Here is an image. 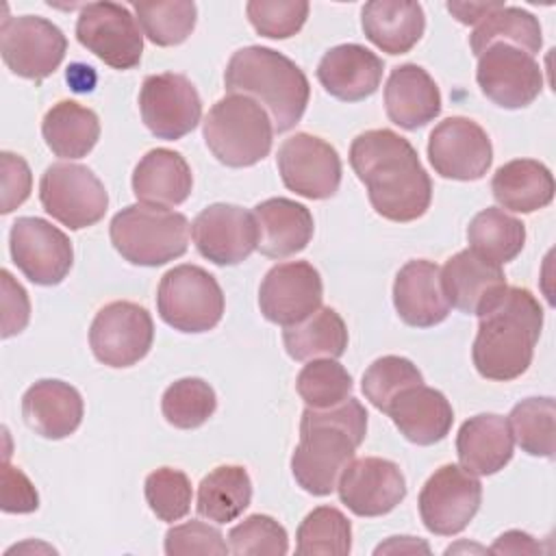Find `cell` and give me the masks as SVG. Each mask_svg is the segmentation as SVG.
<instances>
[{"mask_svg":"<svg viewBox=\"0 0 556 556\" xmlns=\"http://www.w3.org/2000/svg\"><path fill=\"white\" fill-rule=\"evenodd\" d=\"M228 547L237 556H282L289 552V536L274 517L256 513L228 532Z\"/></svg>","mask_w":556,"mask_h":556,"instance_id":"cell-44","label":"cell"},{"mask_svg":"<svg viewBox=\"0 0 556 556\" xmlns=\"http://www.w3.org/2000/svg\"><path fill=\"white\" fill-rule=\"evenodd\" d=\"M252 502V480L241 465H219L198 486V515L215 521H235Z\"/></svg>","mask_w":556,"mask_h":556,"instance_id":"cell-34","label":"cell"},{"mask_svg":"<svg viewBox=\"0 0 556 556\" xmlns=\"http://www.w3.org/2000/svg\"><path fill=\"white\" fill-rule=\"evenodd\" d=\"M397 552L400 554L402 552H406V554H415V552L428 554L430 547L424 541H417L413 536H391L387 543L376 547V554H397Z\"/></svg>","mask_w":556,"mask_h":556,"instance_id":"cell-52","label":"cell"},{"mask_svg":"<svg viewBox=\"0 0 556 556\" xmlns=\"http://www.w3.org/2000/svg\"><path fill=\"white\" fill-rule=\"evenodd\" d=\"M469 250L484 256L491 263H510L526 243V226L521 219L508 215L502 208L489 206L480 211L467 228Z\"/></svg>","mask_w":556,"mask_h":556,"instance_id":"cell-36","label":"cell"},{"mask_svg":"<svg viewBox=\"0 0 556 556\" xmlns=\"http://www.w3.org/2000/svg\"><path fill=\"white\" fill-rule=\"evenodd\" d=\"M41 206L52 219L80 230L98 224L109 208L102 180L80 163H52L39 180Z\"/></svg>","mask_w":556,"mask_h":556,"instance_id":"cell-8","label":"cell"},{"mask_svg":"<svg viewBox=\"0 0 556 556\" xmlns=\"http://www.w3.org/2000/svg\"><path fill=\"white\" fill-rule=\"evenodd\" d=\"M491 552L495 554H539L541 545L521 530H508L491 545Z\"/></svg>","mask_w":556,"mask_h":556,"instance_id":"cell-50","label":"cell"},{"mask_svg":"<svg viewBox=\"0 0 556 556\" xmlns=\"http://www.w3.org/2000/svg\"><path fill=\"white\" fill-rule=\"evenodd\" d=\"M230 547L222 532L204 521L191 519L187 523L174 526L165 534V554L187 556V554H228Z\"/></svg>","mask_w":556,"mask_h":556,"instance_id":"cell-46","label":"cell"},{"mask_svg":"<svg viewBox=\"0 0 556 556\" xmlns=\"http://www.w3.org/2000/svg\"><path fill=\"white\" fill-rule=\"evenodd\" d=\"M39 506V495L33 482L24 476L22 469L9 465V458L2 467V510L4 513H33Z\"/></svg>","mask_w":556,"mask_h":556,"instance_id":"cell-49","label":"cell"},{"mask_svg":"<svg viewBox=\"0 0 556 556\" xmlns=\"http://www.w3.org/2000/svg\"><path fill=\"white\" fill-rule=\"evenodd\" d=\"M146 502L150 510L161 521H178L191 508V480L185 471L174 467H159L148 473L146 484Z\"/></svg>","mask_w":556,"mask_h":556,"instance_id":"cell-43","label":"cell"},{"mask_svg":"<svg viewBox=\"0 0 556 556\" xmlns=\"http://www.w3.org/2000/svg\"><path fill=\"white\" fill-rule=\"evenodd\" d=\"M2 276V337L9 339L20 334L30 319V302L26 289L7 271Z\"/></svg>","mask_w":556,"mask_h":556,"instance_id":"cell-48","label":"cell"},{"mask_svg":"<svg viewBox=\"0 0 556 556\" xmlns=\"http://www.w3.org/2000/svg\"><path fill=\"white\" fill-rule=\"evenodd\" d=\"M76 39L113 70H132L141 61L143 30L124 4H85L76 20Z\"/></svg>","mask_w":556,"mask_h":556,"instance_id":"cell-9","label":"cell"},{"mask_svg":"<svg viewBox=\"0 0 556 556\" xmlns=\"http://www.w3.org/2000/svg\"><path fill=\"white\" fill-rule=\"evenodd\" d=\"M282 341L293 361L339 358L348 348V328L334 308L319 306L304 321L287 326Z\"/></svg>","mask_w":556,"mask_h":556,"instance_id":"cell-33","label":"cell"},{"mask_svg":"<svg viewBox=\"0 0 556 556\" xmlns=\"http://www.w3.org/2000/svg\"><path fill=\"white\" fill-rule=\"evenodd\" d=\"M154 324L150 313L126 300L102 306L89 328L93 356L109 367H130L152 348Z\"/></svg>","mask_w":556,"mask_h":556,"instance_id":"cell-12","label":"cell"},{"mask_svg":"<svg viewBox=\"0 0 556 556\" xmlns=\"http://www.w3.org/2000/svg\"><path fill=\"white\" fill-rule=\"evenodd\" d=\"M350 165L367 187L378 215L391 222L421 217L432 200V182L408 139L376 128L361 132L350 146Z\"/></svg>","mask_w":556,"mask_h":556,"instance_id":"cell-1","label":"cell"},{"mask_svg":"<svg viewBox=\"0 0 556 556\" xmlns=\"http://www.w3.org/2000/svg\"><path fill=\"white\" fill-rule=\"evenodd\" d=\"M109 235L124 261L143 267L165 265L189 248V222L182 213L141 202L115 213Z\"/></svg>","mask_w":556,"mask_h":556,"instance_id":"cell-6","label":"cell"},{"mask_svg":"<svg viewBox=\"0 0 556 556\" xmlns=\"http://www.w3.org/2000/svg\"><path fill=\"white\" fill-rule=\"evenodd\" d=\"M191 239L198 252L215 265L245 261L258 241L254 215L237 204H211L191 224Z\"/></svg>","mask_w":556,"mask_h":556,"instance_id":"cell-20","label":"cell"},{"mask_svg":"<svg viewBox=\"0 0 556 556\" xmlns=\"http://www.w3.org/2000/svg\"><path fill=\"white\" fill-rule=\"evenodd\" d=\"M400 434L415 445H432L447 437L454 410L447 397L424 382L402 391L387 408Z\"/></svg>","mask_w":556,"mask_h":556,"instance_id":"cell-27","label":"cell"},{"mask_svg":"<svg viewBox=\"0 0 556 556\" xmlns=\"http://www.w3.org/2000/svg\"><path fill=\"white\" fill-rule=\"evenodd\" d=\"M482 502L480 480L460 465L439 467L419 493L424 526L439 536L463 532Z\"/></svg>","mask_w":556,"mask_h":556,"instance_id":"cell-11","label":"cell"},{"mask_svg":"<svg viewBox=\"0 0 556 556\" xmlns=\"http://www.w3.org/2000/svg\"><path fill=\"white\" fill-rule=\"evenodd\" d=\"M513 434L508 419L495 413L469 417L456 434L460 467L473 476H493L513 458Z\"/></svg>","mask_w":556,"mask_h":556,"instance_id":"cell-28","label":"cell"},{"mask_svg":"<svg viewBox=\"0 0 556 556\" xmlns=\"http://www.w3.org/2000/svg\"><path fill=\"white\" fill-rule=\"evenodd\" d=\"M384 109L395 126L417 130L441 113V91L421 65L404 63L384 85Z\"/></svg>","mask_w":556,"mask_h":556,"instance_id":"cell-26","label":"cell"},{"mask_svg":"<svg viewBox=\"0 0 556 556\" xmlns=\"http://www.w3.org/2000/svg\"><path fill=\"white\" fill-rule=\"evenodd\" d=\"M295 389L306 406L330 408L350 397L352 376L334 358H315L300 369Z\"/></svg>","mask_w":556,"mask_h":556,"instance_id":"cell-41","label":"cell"},{"mask_svg":"<svg viewBox=\"0 0 556 556\" xmlns=\"http://www.w3.org/2000/svg\"><path fill=\"white\" fill-rule=\"evenodd\" d=\"M193 187L191 167L180 152L169 148H154L137 163L132 172V193L141 204L178 206Z\"/></svg>","mask_w":556,"mask_h":556,"instance_id":"cell-29","label":"cell"},{"mask_svg":"<svg viewBox=\"0 0 556 556\" xmlns=\"http://www.w3.org/2000/svg\"><path fill=\"white\" fill-rule=\"evenodd\" d=\"M67 50L63 30L46 17H2L0 52L4 65L22 78L41 83L59 70Z\"/></svg>","mask_w":556,"mask_h":556,"instance_id":"cell-10","label":"cell"},{"mask_svg":"<svg viewBox=\"0 0 556 556\" xmlns=\"http://www.w3.org/2000/svg\"><path fill=\"white\" fill-rule=\"evenodd\" d=\"M161 319L180 332H208L224 315V293L213 274L198 265H178L159 282Z\"/></svg>","mask_w":556,"mask_h":556,"instance_id":"cell-7","label":"cell"},{"mask_svg":"<svg viewBox=\"0 0 556 556\" xmlns=\"http://www.w3.org/2000/svg\"><path fill=\"white\" fill-rule=\"evenodd\" d=\"M41 135L54 156L83 159L100 139V119L96 111L74 100H61L43 115Z\"/></svg>","mask_w":556,"mask_h":556,"instance_id":"cell-32","label":"cell"},{"mask_svg":"<svg viewBox=\"0 0 556 556\" xmlns=\"http://www.w3.org/2000/svg\"><path fill=\"white\" fill-rule=\"evenodd\" d=\"M217 408V395L202 378H180L172 382L163 397L161 410L169 426L193 430L206 424Z\"/></svg>","mask_w":556,"mask_h":556,"instance_id":"cell-40","label":"cell"},{"mask_svg":"<svg viewBox=\"0 0 556 556\" xmlns=\"http://www.w3.org/2000/svg\"><path fill=\"white\" fill-rule=\"evenodd\" d=\"M141 119L148 130L165 141L189 135L202 117V100L193 83L174 72L146 76L139 91Z\"/></svg>","mask_w":556,"mask_h":556,"instance_id":"cell-14","label":"cell"},{"mask_svg":"<svg viewBox=\"0 0 556 556\" xmlns=\"http://www.w3.org/2000/svg\"><path fill=\"white\" fill-rule=\"evenodd\" d=\"M132 9L143 35L163 48L182 43L193 33L198 20V7L189 0L137 2Z\"/></svg>","mask_w":556,"mask_h":556,"instance_id":"cell-39","label":"cell"},{"mask_svg":"<svg viewBox=\"0 0 556 556\" xmlns=\"http://www.w3.org/2000/svg\"><path fill=\"white\" fill-rule=\"evenodd\" d=\"M476 80L480 91L502 109H523L543 89L536 59L508 43H493L478 56Z\"/></svg>","mask_w":556,"mask_h":556,"instance_id":"cell-16","label":"cell"},{"mask_svg":"<svg viewBox=\"0 0 556 556\" xmlns=\"http://www.w3.org/2000/svg\"><path fill=\"white\" fill-rule=\"evenodd\" d=\"M228 93L258 102L271 117L274 130H291L304 115L311 87L306 74L285 54L265 46L237 50L224 72Z\"/></svg>","mask_w":556,"mask_h":556,"instance_id":"cell-4","label":"cell"},{"mask_svg":"<svg viewBox=\"0 0 556 556\" xmlns=\"http://www.w3.org/2000/svg\"><path fill=\"white\" fill-rule=\"evenodd\" d=\"M428 159L441 178L478 180L493 161L486 130L469 117H447L434 126L428 139Z\"/></svg>","mask_w":556,"mask_h":556,"instance_id":"cell-17","label":"cell"},{"mask_svg":"<svg viewBox=\"0 0 556 556\" xmlns=\"http://www.w3.org/2000/svg\"><path fill=\"white\" fill-rule=\"evenodd\" d=\"M341 502L358 517L391 513L406 497V480L397 463L378 456L352 458L339 476Z\"/></svg>","mask_w":556,"mask_h":556,"instance_id":"cell-19","label":"cell"},{"mask_svg":"<svg viewBox=\"0 0 556 556\" xmlns=\"http://www.w3.org/2000/svg\"><path fill=\"white\" fill-rule=\"evenodd\" d=\"M304 0H250L245 13L254 30L269 39H287L300 33L308 17Z\"/></svg>","mask_w":556,"mask_h":556,"instance_id":"cell-45","label":"cell"},{"mask_svg":"<svg viewBox=\"0 0 556 556\" xmlns=\"http://www.w3.org/2000/svg\"><path fill=\"white\" fill-rule=\"evenodd\" d=\"M500 7L504 4L502 2H447V11L460 24H478Z\"/></svg>","mask_w":556,"mask_h":556,"instance_id":"cell-51","label":"cell"},{"mask_svg":"<svg viewBox=\"0 0 556 556\" xmlns=\"http://www.w3.org/2000/svg\"><path fill=\"white\" fill-rule=\"evenodd\" d=\"M295 539L300 556H343L352 549V526L339 508L319 506L304 517Z\"/></svg>","mask_w":556,"mask_h":556,"instance_id":"cell-38","label":"cell"},{"mask_svg":"<svg viewBox=\"0 0 556 556\" xmlns=\"http://www.w3.org/2000/svg\"><path fill=\"white\" fill-rule=\"evenodd\" d=\"M393 304L400 319L413 328L441 324L450 313V302L441 285V267L426 258L408 261L395 276Z\"/></svg>","mask_w":556,"mask_h":556,"instance_id":"cell-22","label":"cell"},{"mask_svg":"<svg viewBox=\"0 0 556 556\" xmlns=\"http://www.w3.org/2000/svg\"><path fill=\"white\" fill-rule=\"evenodd\" d=\"M285 187L308 200H326L339 191L341 159L321 137L295 132L285 139L276 156Z\"/></svg>","mask_w":556,"mask_h":556,"instance_id":"cell-15","label":"cell"},{"mask_svg":"<svg viewBox=\"0 0 556 556\" xmlns=\"http://www.w3.org/2000/svg\"><path fill=\"white\" fill-rule=\"evenodd\" d=\"M202 135L219 163L250 167L269 154L274 124L258 102L241 93H228L211 106Z\"/></svg>","mask_w":556,"mask_h":556,"instance_id":"cell-5","label":"cell"},{"mask_svg":"<svg viewBox=\"0 0 556 556\" xmlns=\"http://www.w3.org/2000/svg\"><path fill=\"white\" fill-rule=\"evenodd\" d=\"M543 328L539 300L521 287H506L500 300L480 315L471 358L486 380L508 382L528 371Z\"/></svg>","mask_w":556,"mask_h":556,"instance_id":"cell-3","label":"cell"},{"mask_svg":"<svg viewBox=\"0 0 556 556\" xmlns=\"http://www.w3.org/2000/svg\"><path fill=\"white\" fill-rule=\"evenodd\" d=\"M365 434L367 410L356 397L330 408L306 406L300 421V443L291 456L295 482L311 495H330Z\"/></svg>","mask_w":556,"mask_h":556,"instance_id":"cell-2","label":"cell"},{"mask_svg":"<svg viewBox=\"0 0 556 556\" xmlns=\"http://www.w3.org/2000/svg\"><path fill=\"white\" fill-rule=\"evenodd\" d=\"M365 37L387 54H406L421 39L426 17L419 2L371 0L361 11Z\"/></svg>","mask_w":556,"mask_h":556,"instance_id":"cell-30","label":"cell"},{"mask_svg":"<svg viewBox=\"0 0 556 556\" xmlns=\"http://www.w3.org/2000/svg\"><path fill=\"white\" fill-rule=\"evenodd\" d=\"M493 43H508L534 56L543 46L541 24L526 9L500 7L469 35V46L476 56H480Z\"/></svg>","mask_w":556,"mask_h":556,"instance_id":"cell-35","label":"cell"},{"mask_svg":"<svg viewBox=\"0 0 556 556\" xmlns=\"http://www.w3.org/2000/svg\"><path fill=\"white\" fill-rule=\"evenodd\" d=\"M556 404L552 397H528L513 406L508 426L513 441L530 456H554Z\"/></svg>","mask_w":556,"mask_h":556,"instance_id":"cell-37","label":"cell"},{"mask_svg":"<svg viewBox=\"0 0 556 556\" xmlns=\"http://www.w3.org/2000/svg\"><path fill=\"white\" fill-rule=\"evenodd\" d=\"M0 169H2V204L0 213L7 215L15 211L20 204H24L30 195L33 176L28 169V163L13 152L0 154Z\"/></svg>","mask_w":556,"mask_h":556,"instance_id":"cell-47","label":"cell"},{"mask_svg":"<svg viewBox=\"0 0 556 556\" xmlns=\"http://www.w3.org/2000/svg\"><path fill=\"white\" fill-rule=\"evenodd\" d=\"M382 72V59L361 43L334 46L317 65L321 87L343 102H361L376 93Z\"/></svg>","mask_w":556,"mask_h":556,"instance_id":"cell-23","label":"cell"},{"mask_svg":"<svg viewBox=\"0 0 556 556\" xmlns=\"http://www.w3.org/2000/svg\"><path fill=\"white\" fill-rule=\"evenodd\" d=\"M9 250L17 269L43 287L63 282L74 263L70 237L41 217H17L9 232Z\"/></svg>","mask_w":556,"mask_h":556,"instance_id":"cell-13","label":"cell"},{"mask_svg":"<svg viewBox=\"0 0 556 556\" xmlns=\"http://www.w3.org/2000/svg\"><path fill=\"white\" fill-rule=\"evenodd\" d=\"M324 285L319 271L306 261L274 265L258 289V306L267 321L293 326L321 306Z\"/></svg>","mask_w":556,"mask_h":556,"instance_id":"cell-18","label":"cell"},{"mask_svg":"<svg viewBox=\"0 0 556 556\" xmlns=\"http://www.w3.org/2000/svg\"><path fill=\"white\" fill-rule=\"evenodd\" d=\"M441 285L450 306L467 313H486L504 293L506 278L502 265L486 261L473 250H460L441 267Z\"/></svg>","mask_w":556,"mask_h":556,"instance_id":"cell-21","label":"cell"},{"mask_svg":"<svg viewBox=\"0 0 556 556\" xmlns=\"http://www.w3.org/2000/svg\"><path fill=\"white\" fill-rule=\"evenodd\" d=\"M491 191L500 206L515 213H534L554 200V176L534 159H515L497 167Z\"/></svg>","mask_w":556,"mask_h":556,"instance_id":"cell-31","label":"cell"},{"mask_svg":"<svg viewBox=\"0 0 556 556\" xmlns=\"http://www.w3.org/2000/svg\"><path fill=\"white\" fill-rule=\"evenodd\" d=\"M256 250L269 258H287L302 252L313 239L311 211L289 198H269L254 206Z\"/></svg>","mask_w":556,"mask_h":556,"instance_id":"cell-25","label":"cell"},{"mask_svg":"<svg viewBox=\"0 0 556 556\" xmlns=\"http://www.w3.org/2000/svg\"><path fill=\"white\" fill-rule=\"evenodd\" d=\"M83 397L63 380H39L30 384L22 397L24 421L43 439H65L74 434L83 421Z\"/></svg>","mask_w":556,"mask_h":556,"instance_id":"cell-24","label":"cell"},{"mask_svg":"<svg viewBox=\"0 0 556 556\" xmlns=\"http://www.w3.org/2000/svg\"><path fill=\"white\" fill-rule=\"evenodd\" d=\"M424 382L421 371L413 361L404 356H380L376 358L367 371L363 374V393L365 397L382 413H387L389 404L406 389Z\"/></svg>","mask_w":556,"mask_h":556,"instance_id":"cell-42","label":"cell"}]
</instances>
